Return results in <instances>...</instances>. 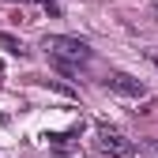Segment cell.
Segmentation results:
<instances>
[{
	"instance_id": "cell-6",
	"label": "cell",
	"mask_w": 158,
	"mask_h": 158,
	"mask_svg": "<svg viewBox=\"0 0 158 158\" xmlns=\"http://www.w3.org/2000/svg\"><path fill=\"white\" fill-rule=\"evenodd\" d=\"M34 4H42L49 15H60V4H56V0H34Z\"/></svg>"
},
{
	"instance_id": "cell-1",
	"label": "cell",
	"mask_w": 158,
	"mask_h": 158,
	"mask_svg": "<svg viewBox=\"0 0 158 158\" xmlns=\"http://www.w3.org/2000/svg\"><path fill=\"white\" fill-rule=\"evenodd\" d=\"M42 49L49 53V64L60 72V75H68V79L94 56L83 38H72V34H45L42 38Z\"/></svg>"
},
{
	"instance_id": "cell-5",
	"label": "cell",
	"mask_w": 158,
	"mask_h": 158,
	"mask_svg": "<svg viewBox=\"0 0 158 158\" xmlns=\"http://www.w3.org/2000/svg\"><path fill=\"white\" fill-rule=\"evenodd\" d=\"M139 154H143V158H158V139H154V135L139 139Z\"/></svg>"
},
{
	"instance_id": "cell-7",
	"label": "cell",
	"mask_w": 158,
	"mask_h": 158,
	"mask_svg": "<svg viewBox=\"0 0 158 158\" xmlns=\"http://www.w3.org/2000/svg\"><path fill=\"white\" fill-rule=\"evenodd\" d=\"M11 4H34V0H11Z\"/></svg>"
},
{
	"instance_id": "cell-8",
	"label": "cell",
	"mask_w": 158,
	"mask_h": 158,
	"mask_svg": "<svg viewBox=\"0 0 158 158\" xmlns=\"http://www.w3.org/2000/svg\"><path fill=\"white\" fill-rule=\"evenodd\" d=\"M151 60H154V68H158V53H154V56H151Z\"/></svg>"
},
{
	"instance_id": "cell-4",
	"label": "cell",
	"mask_w": 158,
	"mask_h": 158,
	"mask_svg": "<svg viewBox=\"0 0 158 158\" xmlns=\"http://www.w3.org/2000/svg\"><path fill=\"white\" fill-rule=\"evenodd\" d=\"M0 45H4L11 56H27V45L23 42H19V38H11V34H4V30H0Z\"/></svg>"
},
{
	"instance_id": "cell-3",
	"label": "cell",
	"mask_w": 158,
	"mask_h": 158,
	"mask_svg": "<svg viewBox=\"0 0 158 158\" xmlns=\"http://www.w3.org/2000/svg\"><path fill=\"white\" fill-rule=\"evenodd\" d=\"M102 87L106 90H113V94H121V98H147V83H139L135 75H128V72H109L106 79H102Z\"/></svg>"
},
{
	"instance_id": "cell-2",
	"label": "cell",
	"mask_w": 158,
	"mask_h": 158,
	"mask_svg": "<svg viewBox=\"0 0 158 158\" xmlns=\"http://www.w3.org/2000/svg\"><path fill=\"white\" fill-rule=\"evenodd\" d=\"M94 147L102 154H109V158H132L135 151H139L121 128H113V124H98L94 128Z\"/></svg>"
},
{
	"instance_id": "cell-9",
	"label": "cell",
	"mask_w": 158,
	"mask_h": 158,
	"mask_svg": "<svg viewBox=\"0 0 158 158\" xmlns=\"http://www.w3.org/2000/svg\"><path fill=\"white\" fill-rule=\"evenodd\" d=\"M0 75H4V60H0Z\"/></svg>"
}]
</instances>
